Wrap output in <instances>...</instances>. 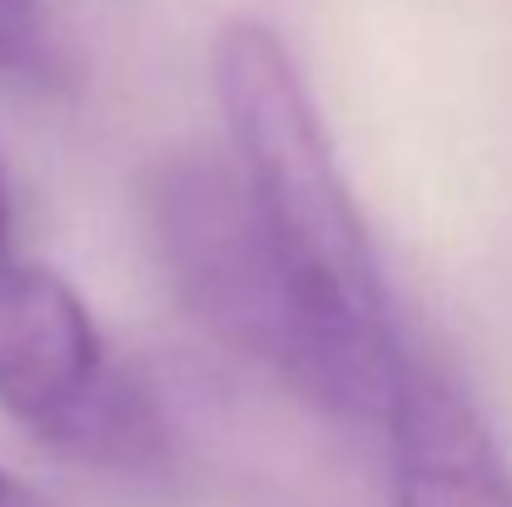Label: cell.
I'll list each match as a JSON object with an SVG mask.
<instances>
[{"instance_id":"6da1fadb","label":"cell","mask_w":512,"mask_h":507,"mask_svg":"<svg viewBox=\"0 0 512 507\" xmlns=\"http://www.w3.org/2000/svg\"><path fill=\"white\" fill-rule=\"evenodd\" d=\"M209 80L224 115L229 160L309 309L353 358L403 373L408 358L388 319L363 214L289 45L264 20H229L214 35Z\"/></svg>"},{"instance_id":"7a4b0ae2","label":"cell","mask_w":512,"mask_h":507,"mask_svg":"<svg viewBox=\"0 0 512 507\" xmlns=\"http://www.w3.org/2000/svg\"><path fill=\"white\" fill-rule=\"evenodd\" d=\"M140 204L174 299L229 353L269 368L334 418L388 423L403 373L353 358L319 324L259 209L249 204L234 160L174 150L150 165Z\"/></svg>"},{"instance_id":"3957f363","label":"cell","mask_w":512,"mask_h":507,"mask_svg":"<svg viewBox=\"0 0 512 507\" xmlns=\"http://www.w3.org/2000/svg\"><path fill=\"white\" fill-rule=\"evenodd\" d=\"M0 413L105 473H140L165 453L150 388L110 363L90 304L45 264H0Z\"/></svg>"},{"instance_id":"277c9868","label":"cell","mask_w":512,"mask_h":507,"mask_svg":"<svg viewBox=\"0 0 512 507\" xmlns=\"http://www.w3.org/2000/svg\"><path fill=\"white\" fill-rule=\"evenodd\" d=\"M393 507H512V468L473 408L438 368L408 363L393 413Z\"/></svg>"},{"instance_id":"5b68a950","label":"cell","mask_w":512,"mask_h":507,"mask_svg":"<svg viewBox=\"0 0 512 507\" xmlns=\"http://www.w3.org/2000/svg\"><path fill=\"white\" fill-rule=\"evenodd\" d=\"M40 60V0H0V75Z\"/></svg>"},{"instance_id":"8992f818","label":"cell","mask_w":512,"mask_h":507,"mask_svg":"<svg viewBox=\"0 0 512 507\" xmlns=\"http://www.w3.org/2000/svg\"><path fill=\"white\" fill-rule=\"evenodd\" d=\"M0 507H60L55 498H45L35 483H25L20 473L0 468Z\"/></svg>"},{"instance_id":"52a82bcc","label":"cell","mask_w":512,"mask_h":507,"mask_svg":"<svg viewBox=\"0 0 512 507\" xmlns=\"http://www.w3.org/2000/svg\"><path fill=\"white\" fill-rule=\"evenodd\" d=\"M5 244H10V189H5V174H0V264H5Z\"/></svg>"}]
</instances>
